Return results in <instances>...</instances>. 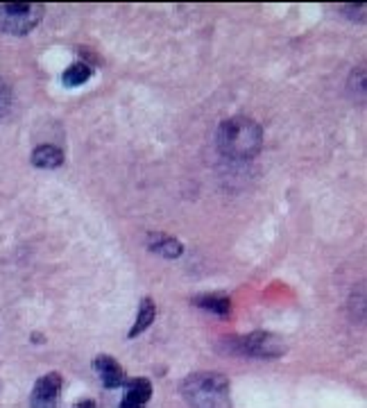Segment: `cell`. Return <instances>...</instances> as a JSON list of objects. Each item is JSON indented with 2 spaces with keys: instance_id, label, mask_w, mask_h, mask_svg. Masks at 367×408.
<instances>
[{
  "instance_id": "cell-1",
  "label": "cell",
  "mask_w": 367,
  "mask_h": 408,
  "mask_svg": "<svg viewBox=\"0 0 367 408\" xmlns=\"http://www.w3.org/2000/svg\"><path fill=\"white\" fill-rule=\"evenodd\" d=\"M263 145L261 125L245 116H234L218 130V148L220 153L234 159H252Z\"/></svg>"
},
{
  "instance_id": "cell-2",
  "label": "cell",
  "mask_w": 367,
  "mask_h": 408,
  "mask_svg": "<svg viewBox=\"0 0 367 408\" xmlns=\"http://www.w3.org/2000/svg\"><path fill=\"white\" fill-rule=\"evenodd\" d=\"M229 392V381L218 372H200L191 375L181 383L184 399L191 402L195 408H215Z\"/></svg>"
},
{
  "instance_id": "cell-3",
  "label": "cell",
  "mask_w": 367,
  "mask_h": 408,
  "mask_svg": "<svg viewBox=\"0 0 367 408\" xmlns=\"http://www.w3.org/2000/svg\"><path fill=\"white\" fill-rule=\"evenodd\" d=\"M43 18V5L39 3H3L0 5V32L28 34Z\"/></svg>"
},
{
  "instance_id": "cell-4",
  "label": "cell",
  "mask_w": 367,
  "mask_h": 408,
  "mask_svg": "<svg viewBox=\"0 0 367 408\" xmlns=\"http://www.w3.org/2000/svg\"><path fill=\"white\" fill-rule=\"evenodd\" d=\"M238 352L254 358H277L286 352V347L277 336L268 331H254L238 341Z\"/></svg>"
},
{
  "instance_id": "cell-5",
  "label": "cell",
  "mask_w": 367,
  "mask_h": 408,
  "mask_svg": "<svg viewBox=\"0 0 367 408\" xmlns=\"http://www.w3.org/2000/svg\"><path fill=\"white\" fill-rule=\"evenodd\" d=\"M60 390H62V377L57 375V372L43 375L37 383H34L32 395H30V406L32 408H57Z\"/></svg>"
},
{
  "instance_id": "cell-6",
  "label": "cell",
  "mask_w": 367,
  "mask_h": 408,
  "mask_svg": "<svg viewBox=\"0 0 367 408\" xmlns=\"http://www.w3.org/2000/svg\"><path fill=\"white\" fill-rule=\"evenodd\" d=\"M94 370L100 375V381L105 388H120L125 383V370L111 356H98L94 360Z\"/></svg>"
},
{
  "instance_id": "cell-7",
  "label": "cell",
  "mask_w": 367,
  "mask_h": 408,
  "mask_svg": "<svg viewBox=\"0 0 367 408\" xmlns=\"http://www.w3.org/2000/svg\"><path fill=\"white\" fill-rule=\"evenodd\" d=\"M152 397V383L147 379H134L128 383V392L118 408H143Z\"/></svg>"
},
{
  "instance_id": "cell-8",
  "label": "cell",
  "mask_w": 367,
  "mask_h": 408,
  "mask_svg": "<svg viewBox=\"0 0 367 408\" xmlns=\"http://www.w3.org/2000/svg\"><path fill=\"white\" fill-rule=\"evenodd\" d=\"M32 163L37 168H60L64 163V153L57 145H39L32 153Z\"/></svg>"
},
{
  "instance_id": "cell-9",
  "label": "cell",
  "mask_w": 367,
  "mask_h": 408,
  "mask_svg": "<svg viewBox=\"0 0 367 408\" xmlns=\"http://www.w3.org/2000/svg\"><path fill=\"white\" fill-rule=\"evenodd\" d=\"M154 316H157V307L150 297H145L141 304H139V316H136V322L130 329V338H136L139 333H143L147 326L154 322Z\"/></svg>"
},
{
  "instance_id": "cell-10",
  "label": "cell",
  "mask_w": 367,
  "mask_h": 408,
  "mask_svg": "<svg viewBox=\"0 0 367 408\" xmlns=\"http://www.w3.org/2000/svg\"><path fill=\"white\" fill-rule=\"evenodd\" d=\"M195 307L211 311L215 316H229V313H232V302L222 295H200V297H195Z\"/></svg>"
},
{
  "instance_id": "cell-11",
  "label": "cell",
  "mask_w": 367,
  "mask_h": 408,
  "mask_svg": "<svg viewBox=\"0 0 367 408\" xmlns=\"http://www.w3.org/2000/svg\"><path fill=\"white\" fill-rule=\"evenodd\" d=\"M150 248H152V252L166 256V259H177V256H181V252H184L181 243L170 236H154Z\"/></svg>"
},
{
  "instance_id": "cell-12",
  "label": "cell",
  "mask_w": 367,
  "mask_h": 408,
  "mask_svg": "<svg viewBox=\"0 0 367 408\" xmlns=\"http://www.w3.org/2000/svg\"><path fill=\"white\" fill-rule=\"evenodd\" d=\"M91 75H94V71H91L89 64H73L71 68H66V73L62 75V82H64V87H79V84H84V82H89Z\"/></svg>"
},
{
  "instance_id": "cell-13",
  "label": "cell",
  "mask_w": 367,
  "mask_h": 408,
  "mask_svg": "<svg viewBox=\"0 0 367 408\" xmlns=\"http://www.w3.org/2000/svg\"><path fill=\"white\" fill-rule=\"evenodd\" d=\"M11 104V96H9V87L5 84V79L0 77V116H5Z\"/></svg>"
},
{
  "instance_id": "cell-14",
  "label": "cell",
  "mask_w": 367,
  "mask_h": 408,
  "mask_svg": "<svg viewBox=\"0 0 367 408\" xmlns=\"http://www.w3.org/2000/svg\"><path fill=\"white\" fill-rule=\"evenodd\" d=\"M73 408H96V404L91 402V399H84V402H77Z\"/></svg>"
}]
</instances>
